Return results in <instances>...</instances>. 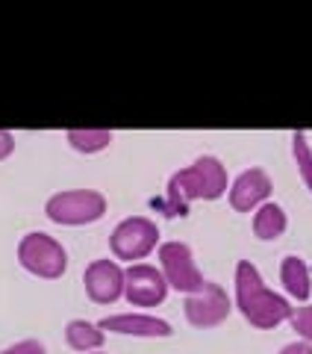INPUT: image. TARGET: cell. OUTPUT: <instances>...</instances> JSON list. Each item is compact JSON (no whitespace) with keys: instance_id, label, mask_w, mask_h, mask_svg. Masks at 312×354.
Returning <instances> with one entry per match:
<instances>
[{"instance_id":"cell-1","label":"cell","mask_w":312,"mask_h":354,"mask_svg":"<svg viewBox=\"0 0 312 354\" xmlns=\"http://www.w3.org/2000/svg\"><path fill=\"white\" fill-rule=\"evenodd\" d=\"M227 189V165L215 153H200L192 165L168 177L162 209L165 216H183L192 201H215Z\"/></svg>"},{"instance_id":"cell-2","label":"cell","mask_w":312,"mask_h":354,"mask_svg":"<svg viewBox=\"0 0 312 354\" xmlns=\"http://www.w3.org/2000/svg\"><path fill=\"white\" fill-rule=\"evenodd\" d=\"M236 307L244 316V322H251L260 330H271L280 322H289L295 310L286 295L265 286L260 269L251 260L236 263Z\"/></svg>"},{"instance_id":"cell-3","label":"cell","mask_w":312,"mask_h":354,"mask_svg":"<svg viewBox=\"0 0 312 354\" xmlns=\"http://www.w3.org/2000/svg\"><path fill=\"white\" fill-rule=\"evenodd\" d=\"M18 263L30 274H36V278L57 281L68 269V251L62 248V242L57 236L32 230V234L21 236L18 242Z\"/></svg>"},{"instance_id":"cell-4","label":"cell","mask_w":312,"mask_h":354,"mask_svg":"<svg viewBox=\"0 0 312 354\" xmlns=\"http://www.w3.org/2000/svg\"><path fill=\"white\" fill-rule=\"evenodd\" d=\"M44 213L57 225H68V227L92 225V221L104 218L106 213V195L97 189H65L44 201Z\"/></svg>"},{"instance_id":"cell-5","label":"cell","mask_w":312,"mask_h":354,"mask_svg":"<svg viewBox=\"0 0 312 354\" xmlns=\"http://www.w3.org/2000/svg\"><path fill=\"white\" fill-rule=\"evenodd\" d=\"M159 242V227L148 216H127L109 234V248L118 260H142L156 248Z\"/></svg>"},{"instance_id":"cell-6","label":"cell","mask_w":312,"mask_h":354,"mask_svg":"<svg viewBox=\"0 0 312 354\" xmlns=\"http://www.w3.org/2000/svg\"><path fill=\"white\" fill-rule=\"evenodd\" d=\"M159 272L165 274L168 286H174L177 292L192 295L204 286V274H200L192 248L180 239H168L159 245Z\"/></svg>"},{"instance_id":"cell-7","label":"cell","mask_w":312,"mask_h":354,"mask_svg":"<svg viewBox=\"0 0 312 354\" xmlns=\"http://www.w3.org/2000/svg\"><path fill=\"white\" fill-rule=\"evenodd\" d=\"M183 313H186L188 325H195V328H215V325H221L233 313V301H230V295L224 292V286H221V283L204 281V286H200L197 292L186 295Z\"/></svg>"},{"instance_id":"cell-8","label":"cell","mask_w":312,"mask_h":354,"mask_svg":"<svg viewBox=\"0 0 312 354\" xmlns=\"http://www.w3.org/2000/svg\"><path fill=\"white\" fill-rule=\"evenodd\" d=\"M168 281L150 263H130L124 269V298L133 307H156L168 295Z\"/></svg>"},{"instance_id":"cell-9","label":"cell","mask_w":312,"mask_h":354,"mask_svg":"<svg viewBox=\"0 0 312 354\" xmlns=\"http://www.w3.org/2000/svg\"><path fill=\"white\" fill-rule=\"evenodd\" d=\"M83 283L95 304H115L124 295V269L118 260H92L83 272Z\"/></svg>"},{"instance_id":"cell-10","label":"cell","mask_w":312,"mask_h":354,"mask_svg":"<svg viewBox=\"0 0 312 354\" xmlns=\"http://www.w3.org/2000/svg\"><path fill=\"white\" fill-rule=\"evenodd\" d=\"M271 195V177L265 169H244L236 180L230 183V207L236 213H251V209L262 207Z\"/></svg>"},{"instance_id":"cell-11","label":"cell","mask_w":312,"mask_h":354,"mask_svg":"<svg viewBox=\"0 0 312 354\" xmlns=\"http://www.w3.org/2000/svg\"><path fill=\"white\" fill-rule=\"evenodd\" d=\"M104 330H113V334H124V337H150V339H165L174 334L171 322H165L159 316H150V313H115V316H106L97 322Z\"/></svg>"},{"instance_id":"cell-12","label":"cell","mask_w":312,"mask_h":354,"mask_svg":"<svg viewBox=\"0 0 312 354\" xmlns=\"http://www.w3.org/2000/svg\"><path fill=\"white\" fill-rule=\"evenodd\" d=\"M280 281L286 286V292L298 298V301H306L309 292H312V274H309V266L304 257L298 254H289L280 263Z\"/></svg>"},{"instance_id":"cell-13","label":"cell","mask_w":312,"mask_h":354,"mask_svg":"<svg viewBox=\"0 0 312 354\" xmlns=\"http://www.w3.org/2000/svg\"><path fill=\"white\" fill-rule=\"evenodd\" d=\"M65 342H68V348L83 351V354L100 351L106 342V330L97 322H88V319H71L65 325Z\"/></svg>"},{"instance_id":"cell-14","label":"cell","mask_w":312,"mask_h":354,"mask_svg":"<svg viewBox=\"0 0 312 354\" xmlns=\"http://www.w3.org/2000/svg\"><path fill=\"white\" fill-rule=\"evenodd\" d=\"M286 227H289V216H286V209L280 204L265 201L262 207H256V213H253L256 239H277V236L286 234Z\"/></svg>"},{"instance_id":"cell-15","label":"cell","mask_w":312,"mask_h":354,"mask_svg":"<svg viewBox=\"0 0 312 354\" xmlns=\"http://www.w3.org/2000/svg\"><path fill=\"white\" fill-rule=\"evenodd\" d=\"M65 139H68V145L80 153H97L113 145L115 133L109 127H71L65 133Z\"/></svg>"},{"instance_id":"cell-16","label":"cell","mask_w":312,"mask_h":354,"mask_svg":"<svg viewBox=\"0 0 312 354\" xmlns=\"http://www.w3.org/2000/svg\"><path fill=\"white\" fill-rule=\"evenodd\" d=\"M292 157L298 162V171H300V177H304L306 189L312 192V145H309V139H306L304 130L292 133Z\"/></svg>"},{"instance_id":"cell-17","label":"cell","mask_w":312,"mask_h":354,"mask_svg":"<svg viewBox=\"0 0 312 354\" xmlns=\"http://www.w3.org/2000/svg\"><path fill=\"white\" fill-rule=\"evenodd\" d=\"M289 325H292V330H298L300 339L312 342V304L306 307H295L292 316H289Z\"/></svg>"},{"instance_id":"cell-18","label":"cell","mask_w":312,"mask_h":354,"mask_svg":"<svg viewBox=\"0 0 312 354\" xmlns=\"http://www.w3.org/2000/svg\"><path fill=\"white\" fill-rule=\"evenodd\" d=\"M0 354H48V348H44V342H39V339H18L12 346L0 348Z\"/></svg>"},{"instance_id":"cell-19","label":"cell","mask_w":312,"mask_h":354,"mask_svg":"<svg viewBox=\"0 0 312 354\" xmlns=\"http://www.w3.org/2000/svg\"><path fill=\"white\" fill-rule=\"evenodd\" d=\"M15 151V136L9 130H0V160H6Z\"/></svg>"},{"instance_id":"cell-20","label":"cell","mask_w":312,"mask_h":354,"mask_svg":"<svg viewBox=\"0 0 312 354\" xmlns=\"http://www.w3.org/2000/svg\"><path fill=\"white\" fill-rule=\"evenodd\" d=\"M280 354H312V342H306V339H295V342H289V346H283Z\"/></svg>"},{"instance_id":"cell-21","label":"cell","mask_w":312,"mask_h":354,"mask_svg":"<svg viewBox=\"0 0 312 354\" xmlns=\"http://www.w3.org/2000/svg\"><path fill=\"white\" fill-rule=\"evenodd\" d=\"M88 354H109V351H88Z\"/></svg>"}]
</instances>
